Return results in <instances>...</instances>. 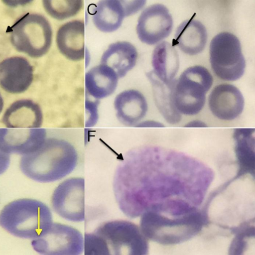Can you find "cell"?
Returning a JSON list of instances; mask_svg holds the SVG:
<instances>
[{"label": "cell", "instance_id": "484cf974", "mask_svg": "<svg viewBox=\"0 0 255 255\" xmlns=\"http://www.w3.org/2000/svg\"><path fill=\"white\" fill-rule=\"evenodd\" d=\"M233 231L235 237L231 244L229 252L232 255H242L244 251H247L251 240L254 238V226L245 223L234 228Z\"/></svg>", "mask_w": 255, "mask_h": 255}, {"label": "cell", "instance_id": "4316f807", "mask_svg": "<svg viewBox=\"0 0 255 255\" xmlns=\"http://www.w3.org/2000/svg\"><path fill=\"white\" fill-rule=\"evenodd\" d=\"M10 156L0 149V175L3 173L10 164Z\"/></svg>", "mask_w": 255, "mask_h": 255}, {"label": "cell", "instance_id": "ac0fdd59", "mask_svg": "<svg viewBox=\"0 0 255 255\" xmlns=\"http://www.w3.org/2000/svg\"><path fill=\"white\" fill-rule=\"evenodd\" d=\"M193 17L184 21L178 27L172 44L189 55H196L202 52L207 38L205 26Z\"/></svg>", "mask_w": 255, "mask_h": 255}, {"label": "cell", "instance_id": "30bf717a", "mask_svg": "<svg viewBox=\"0 0 255 255\" xmlns=\"http://www.w3.org/2000/svg\"><path fill=\"white\" fill-rule=\"evenodd\" d=\"M84 197V179L69 178L54 190L51 197L52 207L62 218L72 222H82L85 218Z\"/></svg>", "mask_w": 255, "mask_h": 255}, {"label": "cell", "instance_id": "cb8c5ba5", "mask_svg": "<svg viewBox=\"0 0 255 255\" xmlns=\"http://www.w3.org/2000/svg\"><path fill=\"white\" fill-rule=\"evenodd\" d=\"M152 65V71L163 82L169 83L175 80L179 60L178 53L172 45L166 41L158 44L153 51Z\"/></svg>", "mask_w": 255, "mask_h": 255}, {"label": "cell", "instance_id": "f1b7e54d", "mask_svg": "<svg viewBox=\"0 0 255 255\" xmlns=\"http://www.w3.org/2000/svg\"><path fill=\"white\" fill-rule=\"evenodd\" d=\"M184 127L186 128H205L207 127L208 126L202 121L194 120L186 124Z\"/></svg>", "mask_w": 255, "mask_h": 255}, {"label": "cell", "instance_id": "7402d4cb", "mask_svg": "<svg viewBox=\"0 0 255 255\" xmlns=\"http://www.w3.org/2000/svg\"><path fill=\"white\" fill-rule=\"evenodd\" d=\"M235 152L239 165L237 177L254 176L255 168V129L236 128L233 133Z\"/></svg>", "mask_w": 255, "mask_h": 255}, {"label": "cell", "instance_id": "44dd1931", "mask_svg": "<svg viewBox=\"0 0 255 255\" xmlns=\"http://www.w3.org/2000/svg\"><path fill=\"white\" fill-rule=\"evenodd\" d=\"M119 77L116 73L107 65L100 64L90 69L85 74L86 91L96 99L111 95L116 90Z\"/></svg>", "mask_w": 255, "mask_h": 255}, {"label": "cell", "instance_id": "7a4b0ae2", "mask_svg": "<svg viewBox=\"0 0 255 255\" xmlns=\"http://www.w3.org/2000/svg\"><path fill=\"white\" fill-rule=\"evenodd\" d=\"M78 155L69 142L55 137L46 138L35 151L23 155L20 161L21 172L39 182L59 180L70 173L77 165Z\"/></svg>", "mask_w": 255, "mask_h": 255}, {"label": "cell", "instance_id": "2e32d148", "mask_svg": "<svg viewBox=\"0 0 255 255\" xmlns=\"http://www.w3.org/2000/svg\"><path fill=\"white\" fill-rule=\"evenodd\" d=\"M116 117L122 124L135 127L145 117L148 106L145 98L134 89L125 90L115 98L114 103Z\"/></svg>", "mask_w": 255, "mask_h": 255}, {"label": "cell", "instance_id": "277c9868", "mask_svg": "<svg viewBox=\"0 0 255 255\" xmlns=\"http://www.w3.org/2000/svg\"><path fill=\"white\" fill-rule=\"evenodd\" d=\"M140 217L139 228L143 235L164 245L178 244L193 238L208 223L207 215L200 209L180 216L148 211Z\"/></svg>", "mask_w": 255, "mask_h": 255}, {"label": "cell", "instance_id": "e0dca14e", "mask_svg": "<svg viewBox=\"0 0 255 255\" xmlns=\"http://www.w3.org/2000/svg\"><path fill=\"white\" fill-rule=\"evenodd\" d=\"M2 122L7 128H40L43 114L37 103L23 99L15 101L7 109Z\"/></svg>", "mask_w": 255, "mask_h": 255}, {"label": "cell", "instance_id": "52a82bcc", "mask_svg": "<svg viewBox=\"0 0 255 255\" xmlns=\"http://www.w3.org/2000/svg\"><path fill=\"white\" fill-rule=\"evenodd\" d=\"M52 31L50 23L43 15L26 14L11 27L10 40L15 49L31 57H39L50 48Z\"/></svg>", "mask_w": 255, "mask_h": 255}, {"label": "cell", "instance_id": "5bb4252c", "mask_svg": "<svg viewBox=\"0 0 255 255\" xmlns=\"http://www.w3.org/2000/svg\"><path fill=\"white\" fill-rule=\"evenodd\" d=\"M33 78V68L22 57H12L0 62V86L7 92L17 94L25 91Z\"/></svg>", "mask_w": 255, "mask_h": 255}, {"label": "cell", "instance_id": "ffe728a7", "mask_svg": "<svg viewBox=\"0 0 255 255\" xmlns=\"http://www.w3.org/2000/svg\"><path fill=\"white\" fill-rule=\"evenodd\" d=\"M95 26L103 32H112L122 25L127 16L124 0H99L92 9Z\"/></svg>", "mask_w": 255, "mask_h": 255}, {"label": "cell", "instance_id": "8fae6325", "mask_svg": "<svg viewBox=\"0 0 255 255\" xmlns=\"http://www.w3.org/2000/svg\"><path fill=\"white\" fill-rule=\"evenodd\" d=\"M172 26V18L167 8L161 4H154L141 13L137 20L136 33L142 42L153 45L167 37Z\"/></svg>", "mask_w": 255, "mask_h": 255}, {"label": "cell", "instance_id": "3957f363", "mask_svg": "<svg viewBox=\"0 0 255 255\" xmlns=\"http://www.w3.org/2000/svg\"><path fill=\"white\" fill-rule=\"evenodd\" d=\"M147 240L139 227L126 220L106 222L85 236V248L90 255H147Z\"/></svg>", "mask_w": 255, "mask_h": 255}, {"label": "cell", "instance_id": "8992f818", "mask_svg": "<svg viewBox=\"0 0 255 255\" xmlns=\"http://www.w3.org/2000/svg\"><path fill=\"white\" fill-rule=\"evenodd\" d=\"M212 83V76L205 68L194 66L186 69L176 80L173 90V102L177 111L185 115L198 114Z\"/></svg>", "mask_w": 255, "mask_h": 255}, {"label": "cell", "instance_id": "7c38bea8", "mask_svg": "<svg viewBox=\"0 0 255 255\" xmlns=\"http://www.w3.org/2000/svg\"><path fill=\"white\" fill-rule=\"evenodd\" d=\"M43 128H0V149L25 155L36 151L46 138Z\"/></svg>", "mask_w": 255, "mask_h": 255}, {"label": "cell", "instance_id": "ba28073f", "mask_svg": "<svg viewBox=\"0 0 255 255\" xmlns=\"http://www.w3.org/2000/svg\"><path fill=\"white\" fill-rule=\"evenodd\" d=\"M210 60L216 75L222 80L234 81L244 74L246 62L239 39L229 32H221L212 40Z\"/></svg>", "mask_w": 255, "mask_h": 255}, {"label": "cell", "instance_id": "6da1fadb", "mask_svg": "<svg viewBox=\"0 0 255 255\" xmlns=\"http://www.w3.org/2000/svg\"><path fill=\"white\" fill-rule=\"evenodd\" d=\"M214 178L207 165L184 153L154 145L127 151L113 179L121 211L135 218L148 211L181 216L200 208Z\"/></svg>", "mask_w": 255, "mask_h": 255}, {"label": "cell", "instance_id": "f546056e", "mask_svg": "<svg viewBox=\"0 0 255 255\" xmlns=\"http://www.w3.org/2000/svg\"><path fill=\"white\" fill-rule=\"evenodd\" d=\"M3 106V100L1 97V94L0 93V113L2 111Z\"/></svg>", "mask_w": 255, "mask_h": 255}, {"label": "cell", "instance_id": "5b68a950", "mask_svg": "<svg viewBox=\"0 0 255 255\" xmlns=\"http://www.w3.org/2000/svg\"><path fill=\"white\" fill-rule=\"evenodd\" d=\"M49 207L35 199L23 198L6 205L0 212V226L16 237L35 239L52 224Z\"/></svg>", "mask_w": 255, "mask_h": 255}, {"label": "cell", "instance_id": "83f0119b", "mask_svg": "<svg viewBox=\"0 0 255 255\" xmlns=\"http://www.w3.org/2000/svg\"><path fill=\"white\" fill-rule=\"evenodd\" d=\"M135 127H154V128H162L165 126L161 123L152 121L147 120L139 122L135 126Z\"/></svg>", "mask_w": 255, "mask_h": 255}, {"label": "cell", "instance_id": "4fadbf2b", "mask_svg": "<svg viewBox=\"0 0 255 255\" xmlns=\"http://www.w3.org/2000/svg\"><path fill=\"white\" fill-rule=\"evenodd\" d=\"M212 113L223 121H232L238 117L244 107V98L235 86L222 84L214 87L208 99Z\"/></svg>", "mask_w": 255, "mask_h": 255}, {"label": "cell", "instance_id": "603a6c76", "mask_svg": "<svg viewBox=\"0 0 255 255\" xmlns=\"http://www.w3.org/2000/svg\"><path fill=\"white\" fill-rule=\"evenodd\" d=\"M146 76L152 86L155 105L160 113L170 124L178 123L181 120V114L176 110L173 102V94L176 80L165 83L159 79L152 71Z\"/></svg>", "mask_w": 255, "mask_h": 255}, {"label": "cell", "instance_id": "9c48e42d", "mask_svg": "<svg viewBox=\"0 0 255 255\" xmlns=\"http://www.w3.org/2000/svg\"><path fill=\"white\" fill-rule=\"evenodd\" d=\"M35 251L45 255H78L83 251L84 238L74 228L52 223L48 230L31 242Z\"/></svg>", "mask_w": 255, "mask_h": 255}, {"label": "cell", "instance_id": "d6986e66", "mask_svg": "<svg viewBox=\"0 0 255 255\" xmlns=\"http://www.w3.org/2000/svg\"><path fill=\"white\" fill-rule=\"evenodd\" d=\"M137 52L130 42L118 41L111 44L101 58V64L112 68L119 78L125 77L135 65Z\"/></svg>", "mask_w": 255, "mask_h": 255}, {"label": "cell", "instance_id": "d4e9b609", "mask_svg": "<svg viewBox=\"0 0 255 255\" xmlns=\"http://www.w3.org/2000/svg\"><path fill=\"white\" fill-rule=\"evenodd\" d=\"M43 5L47 13L53 18L62 20L73 17L82 9L83 0H43Z\"/></svg>", "mask_w": 255, "mask_h": 255}, {"label": "cell", "instance_id": "9a60e30c", "mask_svg": "<svg viewBox=\"0 0 255 255\" xmlns=\"http://www.w3.org/2000/svg\"><path fill=\"white\" fill-rule=\"evenodd\" d=\"M85 23L73 20L62 25L57 30V46L60 53L67 59L78 61L85 56Z\"/></svg>", "mask_w": 255, "mask_h": 255}]
</instances>
